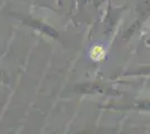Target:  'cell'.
Here are the masks:
<instances>
[{
  "mask_svg": "<svg viewBox=\"0 0 150 134\" xmlns=\"http://www.w3.org/2000/svg\"><path fill=\"white\" fill-rule=\"evenodd\" d=\"M104 56H105V51L101 46H94L93 49L91 51V57L94 60H101L102 58H104Z\"/></svg>",
  "mask_w": 150,
  "mask_h": 134,
  "instance_id": "6da1fadb",
  "label": "cell"
}]
</instances>
